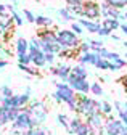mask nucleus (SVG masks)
<instances>
[{
  "instance_id": "nucleus-8",
  "label": "nucleus",
  "mask_w": 127,
  "mask_h": 135,
  "mask_svg": "<svg viewBox=\"0 0 127 135\" xmlns=\"http://www.w3.org/2000/svg\"><path fill=\"white\" fill-rule=\"evenodd\" d=\"M105 135H127V127L122 124L121 119L111 114L106 117L105 122Z\"/></svg>"
},
{
  "instance_id": "nucleus-44",
  "label": "nucleus",
  "mask_w": 127,
  "mask_h": 135,
  "mask_svg": "<svg viewBox=\"0 0 127 135\" xmlns=\"http://www.w3.org/2000/svg\"><path fill=\"white\" fill-rule=\"evenodd\" d=\"M98 36H100V37H109V36H111V31H108V29H105V27L101 26V29L98 31Z\"/></svg>"
},
{
  "instance_id": "nucleus-35",
  "label": "nucleus",
  "mask_w": 127,
  "mask_h": 135,
  "mask_svg": "<svg viewBox=\"0 0 127 135\" xmlns=\"http://www.w3.org/2000/svg\"><path fill=\"white\" fill-rule=\"evenodd\" d=\"M89 44H90V48H92V52H100V50L105 47V44H103V40L100 39H89Z\"/></svg>"
},
{
  "instance_id": "nucleus-28",
  "label": "nucleus",
  "mask_w": 127,
  "mask_h": 135,
  "mask_svg": "<svg viewBox=\"0 0 127 135\" xmlns=\"http://www.w3.org/2000/svg\"><path fill=\"white\" fill-rule=\"evenodd\" d=\"M69 121H71V119H69L66 114H61V113L56 114V124H58L60 127H63L66 132L69 130Z\"/></svg>"
},
{
  "instance_id": "nucleus-41",
  "label": "nucleus",
  "mask_w": 127,
  "mask_h": 135,
  "mask_svg": "<svg viewBox=\"0 0 127 135\" xmlns=\"http://www.w3.org/2000/svg\"><path fill=\"white\" fill-rule=\"evenodd\" d=\"M71 31H72L74 34H77V36H82V34H84V27L79 24V23H76V21L71 23Z\"/></svg>"
},
{
  "instance_id": "nucleus-50",
  "label": "nucleus",
  "mask_w": 127,
  "mask_h": 135,
  "mask_svg": "<svg viewBox=\"0 0 127 135\" xmlns=\"http://www.w3.org/2000/svg\"><path fill=\"white\" fill-rule=\"evenodd\" d=\"M111 39H113V40H119V36H116V34H111V36H109Z\"/></svg>"
},
{
  "instance_id": "nucleus-54",
  "label": "nucleus",
  "mask_w": 127,
  "mask_h": 135,
  "mask_svg": "<svg viewBox=\"0 0 127 135\" xmlns=\"http://www.w3.org/2000/svg\"><path fill=\"white\" fill-rule=\"evenodd\" d=\"M124 58H125V60H127V52H125V55H124Z\"/></svg>"
},
{
  "instance_id": "nucleus-15",
  "label": "nucleus",
  "mask_w": 127,
  "mask_h": 135,
  "mask_svg": "<svg viewBox=\"0 0 127 135\" xmlns=\"http://www.w3.org/2000/svg\"><path fill=\"white\" fill-rule=\"evenodd\" d=\"M77 64H82V66H95L98 60V53L97 52H87V53H82L79 55L77 58Z\"/></svg>"
},
{
  "instance_id": "nucleus-45",
  "label": "nucleus",
  "mask_w": 127,
  "mask_h": 135,
  "mask_svg": "<svg viewBox=\"0 0 127 135\" xmlns=\"http://www.w3.org/2000/svg\"><path fill=\"white\" fill-rule=\"evenodd\" d=\"M5 13H8V8H7V5L0 3V15H5Z\"/></svg>"
},
{
  "instance_id": "nucleus-25",
  "label": "nucleus",
  "mask_w": 127,
  "mask_h": 135,
  "mask_svg": "<svg viewBox=\"0 0 127 135\" xmlns=\"http://www.w3.org/2000/svg\"><path fill=\"white\" fill-rule=\"evenodd\" d=\"M113 111H114L113 103H109L108 100H100V113H101V114H105V116L108 117V116L113 114Z\"/></svg>"
},
{
  "instance_id": "nucleus-24",
  "label": "nucleus",
  "mask_w": 127,
  "mask_h": 135,
  "mask_svg": "<svg viewBox=\"0 0 127 135\" xmlns=\"http://www.w3.org/2000/svg\"><path fill=\"white\" fill-rule=\"evenodd\" d=\"M71 74H74L76 77H81V79H87V77H89L87 66H82V64H76V66H72Z\"/></svg>"
},
{
  "instance_id": "nucleus-56",
  "label": "nucleus",
  "mask_w": 127,
  "mask_h": 135,
  "mask_svg": "<svg viewBox=\"0 0 127 135\" xmlns=\"http://www.w3.org/2000/svg\"><path fill=\"white\" fill-rule=\"evenodd\" d=\"M125 95H127V90H125Z\"/></svg>"
},
{
  "instance_id": "nucleus-23",
  "label": "nucleus",
  "mask_w": 127,
  "mask_h": 135,
  "mask_svg": "<svg viewBox=\"0 0 127 135\" xmlns=\"http://www.w3.org/2000/svg\"><path fill=\"white\" fill-rule=\"evenodd\" d=\"M101 26L105 27V29H108V31H116V29H119L121 27V21L119 20H113V18H105L103 21H101Z\"/></svg>"
},
{
  "instance_id": "nucleus-55",
  "label": "nucleus",
  "mask_w": 127,
  "mask_h": 135,
  "mask_svg": "<svg viewBox=\"0 0 127 135\" xmlns=\"http://www.w3.org/2000/svg\"><path fill=\"white\" fill-rule=\"evenodd\" d=\"M10 2H16V0H10Z\"/></svg>"
},
{
  "instance_id": "nucleus-3",
  "label": "nucleus",
  "mask_w": 127,
  "mask_h": 135,
  "mask_svg": "<svg viewBox=\"0 0 127 135\" xmlns=\"http://www.w3.org/2000/svg\"><path fill=\"white\" fill-rule=\"evenodd\" d=\"M37 39L40 40V48L45 53H55L58 55L61 52V47L56 39V31L52 29H39L37 32Z\"/></svg>"
},
{
  "instance_id": "nucleus-10",
  "label": "nucleus",
  "mask_w": 127,
  "mask_h": 135,
  "mask_svg": "<svg viewBox=\"0 0 127 135\" xmlns=\"http://www.w3.org/2000/svg\"><path fill=\"white\" fill-rule=\"evenodd\" d=\"M66 82L69 84L71 89H72L77 95H87V93L90 92V82H89L87 79H81V77H76L74 74H71Z\"/></svg>"
},
{
  "instance_id": "nucleus-38",
  "label": "nucleus",
  "mask_w": 127,
  "mask_h": 135,
  "mask_svg": "<svg viewBox=\"0 0 127 135\" xmlns=\"http://www.w3.org/2000/svg\"><path fill=\"white\" fill-rule=\"evenodd\" d=\"M23 16H24V20H26L27 23H36V16H37V15H34L31 10L24 8V10H23Z\"/></svg>"
},
{
  "instance_id": "nucleus-6",
  "label": "nucleus",
  "mask_w": 127,
  "mask_h": 135,
  "mask_svg": "<svg viewBox=\"0 0 127 135\" xmlns=\"http://www.w3.org/2000/svg\"><path fill=\"white\" fill-rule=\"evenodd\" d=\"M56 39L61 47V50H77L81 45L79 36L74 34L71 29H58L56 31Z\"/></svg>"
},
{
  "instance_id": "nucleus-1",
  "label": "nucleus",
  "mask_w": 127,
  "mask_h": 135,
  "mask_svg": "<svg viewBox=\"0 0 127 135\" xmlns=\"http://www.w3.org/2000/svg\"><path fill=\"white\" fill-rule=\"evenodd\" d=\"M53 100L56 103H65L71 111H76L77 106V93L71 89L68 82H55V92H53Z\"/></svg>"
},
{
  "instance_id": "nucleus-27",
  "label": "nucleus",
  "mask_w": 127,
  "mask_h": 135,
  "mask_svg": "<svg viewBox=\"0 0 127 135\" xmlns=\"http://www.w3.org/2000/svg\"><path fill=\"white\" fill-rule=\"evenodd\" d=\"M11 24H13V18H11V15H10V13L0 15V26L3 27V31H5V32H8V31H10Z\"/></svg>"
},
{
  "instance_id": "nucleus-42",
  "label": "nucleus",
  "mask_w": 127,
  "mask_h": 135,
  "mask_svg": "<svg viewBox=\"0 0 127 135\" xmlns=\"http://www.w3.org/2000/svg\"><path fill=\"white\" fill-rule=\"evenodd\" d=\"M18 63H19V64H32V58H31L29 53H26V55L18 56Z\"/></svg>"
},
{
  "instance_id": "nucleus-22",
  "label": "nucleus",
  "mask_w": 127,
  "mask_h": 135,
  "mask_svg": "<svg viewBox=\"0 0 127 135\" xmlns=\"http://www.w3.org/2000/svg\"><path fill=\"white\" fill-rule=\"evenodd\" d=\"M56 15L61 18V21H65V23H72L74 20H76V15L68 8V7H65V8H60V10H56Z\"/></svg>"
},
{
  "instance_id": "nucleus-26",
  "label": "nucleus",
  "mask_w": 127,
  "mask_h": 135,
  "mask_svg": "<svg viewBox=\"0 0 127 135\" xmlns=\"http://www.w3.org/2000/svg\"><path fill=\"white\" fill-rule=\"evenodd\" d=\"M84 121H82V117L79 116V114H76L74 117H71V121H69V130H68V133L69 135H74V132L79 129V126H81Z\"/></svg>"
},
{
  "instance_id": "nucleus-36",
  "label": "nucleus",
  "mask_w": 127,
  "mask_h": 135,
  "mask_svg": "<svg viewBox=\"0 0 127 135\" xmlns=\"http://www.w3.org/2000/svg\"><path fill=\"white\" fill-rule=\"evenodd\" d=\"M48 130L50 129H47L45 126H42V127H36V129L29 130V132H24L21 135H48Z\"/></svg>"
},
{
  "instance_id": "nucleus-16",
  "label": "nucleus",
  "mask_w": 127,
  "mask_h": 135,
  "mask_svg": "<svg viewBox=\"0 0 127 135\" xmlns=\"http://www.w3.org/2000/svg\"><path fill=\"white\" fill-rule=\"evenodd\" d=\"M77 23L81 24L87 32H92V34H98V31L101 29V23L100 21H92V20L81 18V20H77Z\"/></svg>"
},
{
  "instance_id": "nucleus-5",
  "label": "nucleus",
  "mask_w": 127,
  "mask_h": 135,
  "mask_svg": "<svg viewBox=\"0 0 127 135\" xmlns=\"http://www.w3.org/2000/svg\"><path fill=\"white\" fill-rule=\"evenodd\" d=\"M29 111H31V116H32V121L36 124V127H42L48 121V108H47L45 101H42V100L31 101Z\"/></svg>"
},
{
  "instance_id": "nucleus-11",
  "label": "nucleus",
  "mask_w": 127,
  "mask_h": 135,
  "mask_svg": "<svg viewBox=\"0 0 127 135\" xmlns=\"http://www.w3.org/2000/svg\"><path fill=\"white\" fill-rule=\"evenodd\" d=\"M101 16L100 3L98 2H85L82 7V18L92 20V21H98Z\"/></svg>"
},
{
  "instance_id": "nucleus-39",
  "label": "nucleus",
  "mask_w": 127,
  "mask_h": 135,
  "mask_svg": "<svg viewBox=\"0 0 127 135\" xmlns=\"http://www.w3.org/2000/svg\"><path fill=\"white\" fill-rule=\"evenodd\" d=\"M87 52H92L89 40H85V42H81V45H79V48H77V53H79V55H82V53H87Z\"/></svg>"
},
{
  "instance_id": "nucleus-48",
  "label": "nucleus",
  "mask_w": 127,
  "mask_h": 135,
  "mask_svg": "<svg viewBox=\"0 0 127 135\" xmlns=\"http://www.w3.org/2000/svg\"><path fill=\"white\" fill-rule=\"evenodd\" d=\"M121 82H122V87H124V90H127V76L121 77Z\"/></svg>"
},
{
  "instance_id": "nucleus-31",
  "label": "nucleus",
  "mask_w": 127,
  "mask_h": 135,
  "mask_svg": "<svg viewBox=\"0 0 127 135\" xmlns=\"http://www.w3.org/2000/svg\"><path fill=\"white\" fill-rule=\"evenodd\" d=\"M101 2L108 3L109 7H114V8L121 10V11L127 8V0H101Z\"/></svg>"
},
{
  "instance_id": "nucleus-2",
  "label": "nucleus",
  "mask_w": 127,
  "mask_h": 135,
  "mask_svg": "<svg viewBox=\"0 0 127 135\" xmlns=\"http://www.w3.org/2000/svg\"><path fill=\"white\" fill-rule=\"evenodd\" d=\"M36 129V124L32 121V116H31V111H29V106L23 108L18 114V117L11 122V132L10 135H21L24 132H29Z\"/></svg>"
},
{
  "instance_id": "nucleus-14",
  "label": "nucleus",
  "mask_w": 127,
  "mask_h": 135,
  "mask_svg": "<svg viewBox=\"0 0 127 135\" xmlns=\"http://www.w3.org/2000/svg\"><path fill=\"white\" fill-rule=\"evenodd\" d=\"M71 71H72V66H69V64H58V66H52L50 68V74L58 77L61 82L68 80V77L71 76Z\"/></svg>"
},
{
  "instance_id": "nucleus-47",
  "label": "nucleus",
  "mask_w": 127,
  "mask_h": 135,
  "mask_svg": "<svg viewBox=\"0 0 127 135\" xmlns=\"http://www.w3.org/2000/svg\"><path fill=\"white\" fill-rule=\"evenodd\" d=\"M7 66H8V61L0 58V69H3V68H7Z\"/></svg>"
},
{
  "instance_id": "nucleus-32",
  "label": "nucleus",
  "mask_w": 127,
  "mask_h": 135,
  "mask_svg": "<svg viewBox=\"0 0 127 135\" xmlns=\"http://www.w3.org/2000/svg\"><path fill=\"white\" fill-rule=\"evenodd\" d=\"M74 135H93V130L90 129V126L87 122H82L79 126V129L74 132Z\"/></svg>"
},
{
  "instance_id": "nucleus-49",
  "label": "nucleus",
  "mask_w": 127,
  "mask_h": 135,
  "mask_svg": "<svg viewBox=\"0 0 127 135\" xmlns=\"http://www.w3.org/2000/svg\"><path fill=\"white\" fill-rule=\"evenodd\" d=\"M5 34H7V32L3 31V27H2V26H0V39H2V37L5 36Z\"/></svg>"
},
{
  "instance_id": "nucleus-33",
  "label": "nucleus",
  "mask_w": 127,
  "mask_h": 135,
  "mask_svg": "<svg viewBox=\"0 0 127 135\" xmlns=\"http://www.w3.org/2000/svg\"><path fill=\"white\" fill-rule=\"evenodd\" d=\"M18 68H19V69H21L23 73L29 74V76H39L37 68H32L31 64H19V63H18Z\"/></svg>"
},
{
  "instance_id": "nucleus-19",
  "label": "nucleus",
  "mask_w": 127,
  "mask_h": 135,
  "mask_svg": "<svg viewBox=\"0 0 127 135\" xmlns=\"http://www.w3.org/2000/svg\"><path fill=\"white\" fill-rule=\"evenodd\" d=\"M7 8H8V11H10V15H11V18H13V23L16 24V26H23L24 24V18H23V13H19L18 10H16V7H14L13 3H10V5H7Z\"/></svg>"
},
{
  "instance_id": "nucleus-17",
  "label": "nucleus",
  "mask_w": 127,
  "mask_h": 135,
  "mask_svg": "<svg viewBox=\"0 0 127 135\" xmlns=\"http://www.w3.org/2000/svg\"><path fill=\"white\" fill-rule=\"evenodd\" d=\"M31 58H32V66H36L37 69L47 66V61H45V52L42 50H36V52H29Z\"/></svg>"
},
{
  "instance_id": "nucleus-21",
  "label": "nucleus",
  "mask_w": 127,
  "mask_h": 135,
  "mask_svg": "<svg viewBox=\"0 0 127 135\" xmlns=\"http://www.w3.org/2000/svg\"><path fill=\"white\" fill-rule=\"evenodd\" d=\"M14 50H16V55H18V56L29 53V40L19 37V39L16 40V44H14Z\"/></svg>"
},
{
  "instance_id": "nucleus-9",
  "label": "nucleus",
  "mask_w": 127,
  "mask_h": 135,
  "mask_svg": "<svg viewBox=\"0 0 127 135\" xmlns=\"http://www.w3.org/2000/svg\"><path fill=\"white\" fill-rule=\"evenodd\" d=\"M85 122L93 130V135H105V122H106V116L105 114L95 113V114L85 117Z\"/></svg>"
},
{
  "instance_id": "nucleus-7",
  "label": "nucleus",
  "mask_w": 127,
  "mask_h": 135,
  "mask_svg": "<svg viewBox=\"0 0 127 135\" xmlns=\"http://www.w3.org/2000/svg\"><path fill=\"white\" fill-rule=\"evenodd\" d=\"M29 103H31V95L29 93H14L10 98L0 97V106H3V108H18V109H23V108L29 106Z\"/></svg>"
},
{
  "instance_id": "nucleus-40",
  "label": "nucleus",
  "mask_w": 127,
  "mask_h": 135,
  "mask_svg": "<svg viewBox=\"0 0 127 135\" xmlns=\"http://www.w3.org/2000/svg\"><path fill=\"white\" fill-rule=\"evenodd\" d=\"M0 95L5 97V98H10V97H13L14 93H13V90H11L10 85H2V87H0Z\"/></svg>"
},
{
  "instance_id": "nucleus-52",
  "label": "nucleus",
  "mask_w": 127,
  "mask_h": 135,
  "mask_svg": "<svg viewBox=\"0 0 127 135\" xmlns=\"http://www.w3.org/2000/svg\"><path fill=\"white\" fill-rule=\"evenodd\" d=\"M122 13H124V21H127V8H125Z\"/></svg>"
},
{
  "instance_id": "nucleus-12",
  "label": "nucleus",
  "mask_w": 127,
  "mask_h": 135,
  "mask_svg": "<svg viewBox=\"0 0 127 135\" xmlns=\"http://www.w3.org/2000/svg\"><path fill=\"white\" fill-rule=\"evenodd\" d=\"M106 60L109 61V71H113V73L121 71V69H124V68H127V60L124 56H121L119 53H116V52H111V50H109Z\"/></svg>"
},
{
  "instance_id": "nucleus-30",
  "label": "nucleus",
  "mask_w": 127,
  "mask_h": 135,
  "mask_svg": "<svg viewBox=\"0 0 127 135\" xmlns=\"http://www.w3.org/2000/svg\"><path fill=\"white\" fill-rule=\"evenodd\" d=\"M8 124H11L10 116H8V108L0 106V129L5 127V126H8Z\"/></svg>"
},
{
  "instance_id": "nucleus-29",
  "label": "nucleus",
  "mask_w": 127,
  "mask_h": 135,
  "mask_svg": "<svg viewBox=\"0 0 127 135\" xmlns=\"http://www.w3.org/2000/svg\"><path fill=\"white\" fill-rule=\"evenodd\" d=\"M90 93H92L93 97L101 98V97L105 95V90H103V87H101V84H100V82H92V84H90Z\"/></svg>"
},
{
  "instance_id": "nucleus-46",
  "label": "nucleus",
  "mask_w": 127,
  "mask_h": 135,
  "mask_svg": "<svg viewBox=\"0 0 127 135\" xmlns=\"http://www.w3.org/2000/svg\"><path fill=\"white\" fill-rule=\"evenodd\" d=\"M119 29L122 31L124 36H127V24H125V23H121V27H119Z\"/></svg>"
},
{
  "instance_id": "nucleus-13",
  "label": "nucleus",
  "mask_w": 127,
  "mask_h": 135,
  "mask_svg": "<svg viewBox=\"0 0 127 135\" xmlns=\"http://www.w3.org/2000/svg\"><path fill=\"white\" fill-rule=\"evenodd\" d=\"M100 10H101V18H113V20H119V21H124V13L114 7H109L108 3L101 2L100 3Z\"/></svg>"
},
{
  "instance_id": "nucleus-20",
  "label": "nucleus",
  "mask_w": 127,
  "mask_h": 135,
  "mask_svg": "<svg viewBox=\"0 0 127 135\" xmlns=\"http://www.w3.org/2000/svg\"><path fill=\"white\" fill-rule=\"evenodd\" d=\"M34 24L39 26L40 29H50L53 26V20L50 18V16H45V15H37Z\"/></svg>"
},
{
  "instance_id": "nucleus-34",
  "label": "nucleus",
  "mask_w": 127,
  "mask_h": 135,
  "mask_svg": "<svg viewBox=\"0 0 127 135\" xmlns=\"http://www.w3.org/2000/svg\"><path fill=\"white\" fill-rule=\"evenodd\" d=\"M95 68L100 69V71H109V61L98 55V60H97V63H95Z\"/></svg>"
},
{
  "instance_id": "nucleus-51",
  "label": "nucleus",
  "mask_w": 127,
  "mask_h": 135,
  "mask_svg": "<svg viewBox=\"0 0 127 135\" xmlns=\"http://www.w3.org/2000/svg\"><path fill=\"white\" fill-rule=\"evenodd\" d=\"M24 93H29V95H31V93H32V90H31V87H29V85L26 87V92H24Z\"/></svg>"
},
{
  "instance_id": "nucleus-43",
  "label": "nucleus",
  "mask_w": 127,
  "mask_h": 135,
  "mask_svg": "<svg viewBox=\"0 0 127 135\" xmlns=\"http://www.w3.org/2000/svg\"><path fill=\"white\" fill-rule=\"evenodd\" d=\"M56 56H58V55H55V53H45V61H47V64H48V66H53L55 61H56Z\"/></svg>"
},
{
  "instance_id": "nucleus-4",
  "label": "nucleus",
  "mask_w": 127,
  "mask_h": 135,
  "mask_svg": "<svg viewBox=\"0 0 127 135\" xmlns=\"http://www.w3.org/2000/svg\"><path fill=\"white\" fill-rule=\"evenodd\" d=\"M74 113L82 117H89L95 113H100V100L87 95H77V106Z\"/></svg>"
},
{
  "instance_id": "nucleus-37",
  "label": "nucleus",
  "mask_w": 127,
  "mask_h": 135,
  "mask_svg": "<svg viewBox=\"0 0 127 135\" xmlns=\"http://www.w3.org/2000/svg\"><path fill=\"white\" fill-rule=\"evenodd\" d=\"M36 50H42L40 48V40L37 39V36L29 40V52H36Z\"/></svg>"
},
{
  "instance_id": "nucleus-53",
  "label": "nucleus",
  "mask_w": 127,
  "mask_h": 135,
  "mask_svg": "<svg viewBox=\"0 0 127 135\" xmlns=\"http://www.w3.org/2000/svg\"><path fill=\"white\" fill-rule=\"evenodd\" d=\"M124 109H125V114H127V101H124Z\"/></svg>"
},
{
  "instance_id": "nucleus-18",
  "label": "nucleus",
  "mask_w": 127,
  "mask_h": 135,
  "mask_svg": "<svg viewBox=\"0 0 127 135\" xmlns=\"http://www.w3.org/2000/svg\"><path fill=\"white\" fill-rule=\"evenodd\" d=\"M66 2V7L76 15L79 18H82V7L85 3V0H65Z\"/></svg>"
}]
</instances>
